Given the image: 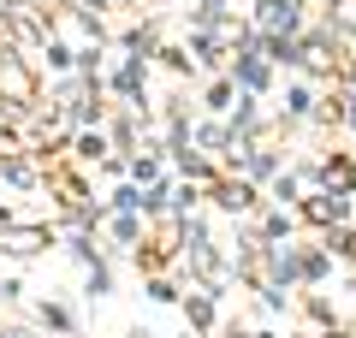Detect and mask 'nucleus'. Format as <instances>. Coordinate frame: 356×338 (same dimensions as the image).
Listing matches in <instances>:
<instances>
[{
	"label": "nucleus",
	"mask_w": 356,
	"mask_h": 338,
	"mask_svg": "<svg viewBox=\"0 0 356 338\" xmlns=\"http://www.w3.org/2000/svg\"><path fill=\"white\" fill-rule=\"evenodd\" d=\"M261 24H267V30H285V36H291V30L303 24V13H297V0H261Z\"/></svg>",
	"instance_id": "obj_1"
},
{
	"label": "nucleus",
	"mask_w": 356,
	"mask_h": 338,
	"mask_svg": "<svg viewBox=\"0 0 356 338\" xmlns=\"http://www.w3.org/2000/svg\"><path fill=\"white\" fill-rule=\"evenodd\" d=\"M214 202H220L226 214H243V208H255V184H243V178H238V184L220 178V184H214Z\"/></svg>",
	"instance_id": "obj_2"
},
{
	"label": "nucleus",
	"mask_w": 356,
	"mask_h": 338,
	"mask_svg": "<svg viewBox=\"0 0 356 338\" xmlns=\"http://www.w3.org/2000/svg\"><path fill=\"white\" fill-rule=\"evenodd\" d=\"M238 83L243 89H267V65L255 60V54H238Z\"/></svg>",
	"instance_id": "obj_3"
},
{
	"label": "nucleus",
	"mask_w": 356,
	"mask_h": 338,
	"mask_svg": "<svg viewBox=\"0 0 356 338\" xmlns=\"http://www.w3.org/2000/svg\"><path fill=\"white\" fill-rule=\"evenodd\" d=\"M42 326H54V332H77L72 309H60V303H42Z\"/></svg>",
	"instance_id": "obj_4"
},
{
	"label": "nucleus",
	"mask_w": 356,
	"mask_h": 338,
	"mask_svg": "<svg viewBox=\"0 0 356 338\" xmlns=\"http://www.w3.org/2000/svg\"><path fill=\"white\" fill-rule=\"evenodd\" d=\"M321 273H327V255H321V250H309L303 261H297V279H321Z\"/></svg>",
	"instance_id": "obj_5"
},
{
	"label": "nucleus",
	"mask_w": 356,
	"mask_h": 338,
	"mask_svg": "<svg viewBox=\"0 0 356 338\" xmlns=\"http://www.w3.org/2000/svg\"><path fill=\"white\" fill-rule=\"evenodd\" d=\"M107 285H113V273H107V267L102 261H89V291H95V297H102V291Z\"/></svg>",
	"instance_id": "obj_6"
},
{
	"label": "nucleus",
	"mask_w": 356,
	"mask_h": 338,
	"mask_svg": "<svg viewBox=\"0 0 356 338\" xmlns=\"http://www.w3.org/2000/svg\"><path fill=\"white\" fill-rule=\"evenodd\" d=\"M250 172L267 178V172H273V154H267V149H250Z\"/></svg>",
	"instance_id": "obj_7"
},
{
	"label": "nucleus",
	"mask_w": 356,
	"mask_h": 338,
	"mask_svg": "<svg viewBox=\"0 0 356 338\" xmlns=\"http://www.w3.org/2000/svg\"><path fill=\"white\" fill-rule=\"evenodd\" d=\"M0 338H42V332H30V326H0Z\"/></svg>",
	"instance_id": "obj_8"
},
{
	"label": "nucleus",
	"mask_w": 356,
	"mask_h": 338,
	"mask_svg": "<svg viewBox=\"0 0 356 338\" xmlns=\"http://www.w3.org/2000/svg\"><path fill=\"white\" fill-rule=\"evenodd\" d=\"M350 125H356V95H350Z\"/></svg>",
	"instance_id": "obj_9"
},
{
	"label": "nucleus",
	"mask_w": 356,
	"mask_h": 338,
	"mask_svg": "<svg viewBox=\"0 0 356 338\" xmlns=\"http://www.w3.org/2000/svg\"><path fill=\"white\" fill-rule=\"evenodd\" d=\"M327 6H339V0H327Z\"/></svg>",
	"instance_id": "obj_10"
}]
</instances>
